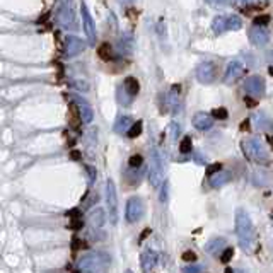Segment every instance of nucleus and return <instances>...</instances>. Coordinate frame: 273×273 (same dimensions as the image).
I'll return each instance as SVG.
<instances>
[{
	"label": "nucleus",
	"instance_id": "nucleus-1",
	"mask_svg": "<svg viewBox=\"0 0 273 273\" xmlns=\"http://www.w3.org/2000/svg\"><path fill=\"white\" fill-rule=\"evenodd\" d=\"M236 234L239 239V246L246 253H253L256 246V231H254L250 213L244 209H237L236 212Z\"/></svg>",
	"mask_w": 273,
	"mask_h": 273
},
{
	"label": "nucleus",
	"instance_id": "nucleus-2",
	"mask_svg": "<svg viewBox=\"0 0 273 273\" xmlns=\"http://www.w3.org/2000/svg\"><path fill=\"white\" fill-rule=\"evenodd\" d=\"M109 258L105 253H87L79 260L82 273H108Z\"/></svg>",
	"mask_w": 273,
	"mask_h": 273
},
{
	"label": "nucleus",
	"instance_id": "nucleus-3",
	"mask_svg": "<svg viewBox=\"0 0 273 273\" xmlns=\"http://www.w3.org/2000/svg\"><path fill=\"white\" fill-rule=\"evenodd\" d=\"M148 181L152 188H159L164 181V161L157 148L150 150V169H148Z\"/></svg>",
	"mask_w": 273,
	"mask_h": 273
},
{
	"label": "nucleus",
	"instance_id": "nucleus-4",
	"mask_svg": "<svg viewBox=\"0 0 273 273\" xmlns=\"http://www.w3.org/2000/svg\"><path fill=\"white\" fill-rule=\"evenodd\" d=\"M243 150L246 154V157L253 159V161L260 162V164H265L268 162L270 155H268V150L265 148L263 142L260 138H250V140L243 142Z\"/></svg>",
	"mask_w": 273,
	"mask_h": 273
},
{
	"label": "nucleus",
	"instance_id": "nucleus-5",
	"mask_svg": "<svg viewBox=\"0 0 273 273\" xmlns=\"http://www.w3.org/2000/svg\"><path fill=\"white\" fill-rule=\"evenodd\" d=\"M106 202H108V212H109V220L113 226L118 224V195H116V185L113 179L106 181Z\"/></svg>",
	"mask_w": 273,
	"mask_h": 273
},
{
	"label": "nucleus",
	"instance_id": "nucleus-6",
	"mask_svg": "<svg viewBox=\"0 0 273 273\" xmlns=\"http://www.w3.org/2000/svg\"><path fill=\"white\" fill-rule=\"evenodd\" d=\"M246 74V63L243 58H236L227 65L226 75H224V82L226 84H234L236 81H239L243 75Z\"/></svg>",
	"mask_w": 273,
	"mask_h": 273
},
{
	"label": "nucleus",
	"instance_id": "nucleus-7",
	"mask_svg": "<svg viewBox=\"0 0 273 273\" xmlns=\"http://www.w3.org/2000/svg\"><path fill=\"white\" fill-rule=\"evenodd\" d=\"M142 215H144V202L138 196H132L126 202V210H125L126 222L135 224L142 219Z\"/></svg>",
	"mask_w": 273,
	"mask_h": 273
},
{
	"label": "nucleus",
	"instance_id": "nucleus-8",
	"mask_svg": "<svg viewBox=\"0 0 273 273\" xmlns=\"http://www.w3.org/2000/svg\"><path fill=\"white\" fill-rule=\"evenodd\" d=\"M196 79L202 84H213L217 79V65L213 62H203L196 68Z\"/></svg>",
	"mask_w": 273,
	"mask_h": 273
},
{
	"label": "nucleus",
	"instance_id": "nucleus-9",
	"mask_svg": "<svg viewBox=\"0 0 273 273\" xmlns=\"http://www.w3.org/2000/svg\"><path fill=\"white\" fill-rule=\"evenodd\" d=\"M248 34H250L251 43L258 48L265 46V44H268V41H270V33H268V29L265 26H256V24H253V26L250 27V33Z\"/></svg>",
	"mask_w": 273,
	"mask_h": 273
},
{
	"label": "nucleus",
	"instance_id": "nucleus-10",
	"mask_svg": "<svg viewBox=\"0 0 273 273\" xmlns=\"http://www.w3.org/2000/svg\"><path fill=\"white\" fill-rule=\"evenodd\" d=\"M244 89L250 96L253 98H261L265 94V81L260 77V75H251V77L246 79L244 82Z\"/></svg>",
	"mask_w": 273,
	"mask_h": 273
},
{
	"label": "nucleus",
	"instance_id": "nucleus-11",
	"mask_svg": "<svg viewBox=\"0 0 273 273\" xmlns=\"http://www.w3.org/2000/svg\"><path fill=\"white\" fill-rule=\"evenodd\" d=\"M81 14H82V24H84V33L87 34L89 41L91 43H96V26H94V21H92L91 14H89V9L84 2L81 5Z\"/></svg>",
	"mask_w": 273,
	"mask_h": 273
},
{
	"label": "nucleus",
	"instance_id": "nucleus-12",
	"mask_svg": "<svg viewBox=\"0 0 273 273\" xmlns=\"http://www.w3.org/2000/svg\"><path fill=\"white\" fill-rule=\"evenodd\" d=\"M84 50H85V43L81 38L68 36L67 40H65V55H67L68 58L77 57V55H81Z\"/></svg>",
	"mask_w": 273,
	"mask_h": 273
},
{
	"label": "nucleus",
	"instance_id": "nucleus-13",
	"mask_svg": "<svg viewBox=\"0 0 273 273\" xmlns=\"http://www.w3.org/2000/svg\"><path fill=\"white\" fill-rule=\"evenodd\" d=\"M193 126L200 132H207L213 126V118L209 115V113H196L193 116Z\"/></svg>",
	"mask_w": 273,
	"mask_h": 273
},
{
	"label": "nucleus",
	"instance_id": "nucleus-14",
	"mask_svg": "<svg viewBox=\"0 0 273 273\" xmlns=\"http://www.w3.org/2000/svg\"><path fill=\"white\" fill-rule=\"evenodd\" d=\"M75 103H77V111H79V118H81V122L91 123L92 118H94V111H92L91 106H89L85 101H82L81 98H75Z\"/></svg>",
	"mask_w": 273,
	"mask_h": 273
},
{
	"label": "nucleus",
	"instance_id": "nucleus-15",
	"mask_svg": "<svg viewBox=\"0 0 273 273\" xmlns=\"http://www.w3.org/2000/svg\"><path fill=\"white\" fill-rule=\"evenodd\" d=\"M140 261H142V270L145 273L152 272V268L157 265V253L154 250H145L140 256Z\"/></svg>",
	"mask_w": 273,
	"mask_h": 273
},
{
	"label": "nucleus",
	"instance_id": "nucleus-16",
	"mask_svg": "<svg viewBox=\"0 0 273 273\" xmlns=\"http://www.w3.org/2000/svg\"><path fill=\"white\" fill-rule=\"evenodd\" d=\"M60 22L63 27L67 29H75L77 27V22H75V16H74V10L68 9V7H63L60 10Z\"/></svg>",
	"mask_w": 273,
	"mask_h": 273
},
{
	"label": "nucleus",
	"instance_id": "nucleus-17",
	"mask_svg": "<svg viewBox=\"0 0 273 273\" xmlns=\"http://www.w3.org/2000/svg\"><path fill=\"white\" fill-rule=\"evenodd\" d=\"M89 222L92 224V227L94 229H103L105 227V222H106V213L103 209H94L91 213H89Z\"/></svg>",
	"mask_w": 273,
	"mask_h": 273
},
{
	"label": "nucleus",
	"instance_id": "nucleus-18",
	"mask_svg": "<svg viewBox=\"0 0 273 273\" xmlns=\"http://www.w3.org/2000/svg\"><path fill=\"white\" fill-rule=\"evenodd\" d=\"M123 89H125L132 98H135V96L138 94V91H140V84H138V81L135 77H128V79H125V82H123Z\"/></svg>",
	"mask_w": 273,
	"mask_h": 273
},
{
	"label": "nucleus",
	"instance_id": "nucleus-19",
	"mask_svg": "<svg viewBox=\"0 0 273 273\" xmlns=\"http://www.w3.org/2000/svg\"><path fill=\"white\" fill-rule=\"evenodd\" d=\"M132 118L130 116H120L118 120H116V123H115V130L118 133H125V132H128V128L132 126Z\"/></svg>",
	"mask_w": 273,
	"mask_h": 273
},
{
	"label": "nucleus",
	"instance_id": "nucleus-20",
	"mask_svg": "<svg viewBox=\"0 0 273 273\" xmlns=\"http://www.w3.org/2000/svg\"><path fill=\"white\" fill-rule=\"evenodd\" d=\"M226 21H227V16H217L215 19H213V22H212L213 33H215V34H222L224 31H227Z\"/></svg>",
	"mask_w": 273,
	"mask_h": 273
},
{
	"label": "nucleus",
	"instance_id": "nucleus-21",
	"mask_svg": "<svg viewBox=\"0 0 273 273\" xmlns=\"http://www.w3.org/2000/svg\"><path fill=\"white\" fill-rule=\"evenodd\" d=\"M226 26H227V31H237L243 27V21H241L239 16H227V21H226Z\"/></svg>",
	"mask_w": 273,
	"mask_h": 273
},
{
	"label": "nucleus",
	"instance_id": "nucleus-22",
	"mask_svg": "<svg viewBox=\"0 0 273 273\" xmlns=\"http://www.w3.org/2000/svg\"><path fill=\"white\" fill-rule=\"evenodd\" d=\"M111 53H113V50H111V44L109 43H103V44H99V48H98V55H99V58L101 60H111Z\"/></svg>",
	"mask_w": 273,
	"mask_h": 273
},
{
	"label": "nucleus",
	"instance_id": "nucleus-23",
	"mask_svg": "<svg viewBox=\"0 0 273 273\" xmlns=\"http://www.w3.org/2000/svg\"><path fill=\"white\" fill-rule=\"evenodd\" d=\"M116 94H118V103L122 106H130L132 105V96L128 94V92L125 91V89H123V85H120L118 87V92H116Z\"/></svg>",
	"mask_w": 273,
	"mask_h": 273
},
{
	"label": "nucleus",
	"instance_id": "nucleus-24",
	"mask_svg": "<svg viewBox=\"0 0 273 273\" xmlns=\"http://www.w3.org/2000/svg\"><path fill=\"white\" fill-rule=\"evenodd\" d=\"M142 130H144V123H142V122H135V123H132V126L128 128L126 135H128L130 138H137L142 133Z\"/></svg>",
	"mask_w": 273,
	"mask_h": 273
},
{
	"label": "nucleus",
	"instance_id": "nucleus-25",
	"mask_svg": "<svg viewBox=\"0 0 273 273\" xmlns=\"http://www.w3.org/2000/svg\"><path fill=\"white\" fill-rule=\"evenodd\" d=\"M224 244H226V241L220 239V237H215V239H212L209 244H207V246H205V251H209L210 254H213V253L217 251V248L224 246Z\"/></svg>",
	"mask_w": 273,
	"mask_h": 273
},
{
	"label": "nucleus",
	"instance_id": "nucleus-26",
	"mask_svg": "<svg viewBox=\"0 0 273 273\" xmlns=\"http://www.w3.org/2000/svg\"><path fill=\"white\" fill-rule=\"evenodd\" d=\"M227 181H229V174H227V172H224V171H220L219 176H213V178H212V186H213V188H217V186L226 185Z\"/></svg>",
	"mask_w": 273,
	"mask_h": 273
},
{
	"label": "nucleus",
	"instance_id": "nucleus-27",
	"mask_svg": "<svg viewBox=\"0 0 273 273\" xmlns=\"http://www.w3.org/2000/svg\"><path fill=\"white\" fill-rule=\"evenodd\" d=\"M254 120H256L258 128H268V126H270V120H268V116L265 115V113H258V115L254 116Z\"/></svg>",
	"mask_w": 273,
	"mask_h": 273
},
{
	"label": "nucleus",
	"instance_id": "nucleus-28",
	"mask_svg": "<svg viewBox=\"0 0 273 273\" xmlns=\"http://www.w3.org/2000/svg\"><path fill=\"white\" fill-rule=\"evenodd\" d=\"M191 150H193L191 138H189V137H185V138L181 140V144H179V152H181V154H189Z\"/></svg>",
	"mask_w": 273,
	"mask_h": 273
},
{
	"label": "nucleus",
	"instance_id": "nucleus-29",
	"mask_svg": "<svg viewBox=\"0 0 273 273\" xmlns=\"http://www.w3.org/2000/svg\"><path fill=\"white\" fill-rule=\"evenodd\" d=\"M210 116H212V118H217V120H226L227 116H229V113H227L226 108H215Z\"/></svg>",
	"mask_w": 273,
	"mask_h": 273
},
{
	"label": "nucleus",
	"instance_id": "nucleus-30",
	"mask_svg": "<svg viewBox=\"0 0 273 273\" xmlns=\"http://www.w3.org/2000/svg\"><path fill=\"white\" fill-rule=\"evenodd\" d=\"M232 258H234V250H232V248H226V250H224V253L220 254V261H222V263H229Z\"/></svg>",
	"mask_w": 273,
	"mask_h": 273
},
{
	"label": "nucleus",
	"instance_id": "nucleus-31",
	"mask_svg": "<svg viewBox=\"0 0 273 273\" xmlns=\"http://www.w3.org/2000/svg\"><path fill=\"white\" fill-rule=\"evenodd\" d=\"M142 162H144V157L135 154V155H132V157H130L128 164H130V168H132V169H137V168H140V166H142Z\"/></svg>",
	"mask_w": 273,
	"mask_h": 273
},
{
	"label": "nucleus",
	"instance_id": "nucleus-32",
	"mask_svg": "<svg viewBox=\"0 0 273 273\" xmlns=\"http://www.w3.org/2000/svg\"><path fill=\"white\" fill-rule=\"evenodd\" d=\"M220 171H222V164L215 162V164H212L210 168H207V176H210V178H212L215 172H220Z\"/></svg>",
	"mask_w": 273,
	"mask_h": 273
},
{
	"label": "nucleus",
	"instance_id": "nucleus-33",
	"mask_svg": "<svg viewBox=\"0 0 273 273\" xmlns=\"http://www.w3.org/2000/svg\"><path fill=\"white\" fill-rule=\"evenodd\" d=\"M195 260H196V254L193 251H185L183 253V261H186V263H193Z\"/></svg>",
	"mask_w": 273,
	"mask_h": 273
},
{
	"label": "nucleus",
	"instance_id": "nucleus-34",
	"mask_svg": "<svg viewBox=\"0 0 273 273\" xmlns=\"http://www.w3.org/2000/svg\"><path fill=\"white\" fill-rule=\"evenodd\" d=\"M268 22H270V17H268V16H260V17H256V19H254V24H256V26H265V27H267Z\"/></svg>",
	"mask_w": 273,
	"mask_h": 273
},
{
	"label": "nucleus",
	"instance_id": "nucleus-35",
	"mask_svg": "<svg viewBox=\"0 0 273 273\" xmlns=\"http://www.w3.org/2000/svg\"><path fill=\"white\" fill-rule=\"evenodd\" d=\"M84 227V222H82L81 219H74L70 222V229H74V231H79V229H82Z\"/></svg>",
	"mask_w": 273,
	"mask_h": 273
},
{
	"label": "nucleus",
	"instance_id": "nucleus-36",
	"mask_svg": "<svg viewBox=\"0 0 273 273\" xmlns=\"http://www.w3.org/2000/svg\"><path fill=\"white\" fill-rule=\"evenodd\" d=\"M87 248V244L84 243V241H79L77 237L74 239V250H85Z\"/></svg>",
	"mask_w": 273,
	"mask_h": 273
},
{
	"label": "nucleus",
	"instance_id": "nucleus-37",
	"mask_svg": "<svg viewBox=\"0 0 273 273\" xmlns=\"http://www.w3.org/2000/svg\"><path fill=\"white\" fill-rule=\"evenodd\" d=\"M244 103H246V106H250V108H254V106L258 105L256 99H253V98H246L244 99Z\"/></svg>",
	"mask_w": 273,
	"mask_h": 273
},
{
	"label": "nucleus",
	"instance_id": "nucleus-38",
	"mask_svg": "<svg viewBox=\"0 0 273 273\" xmlns=\"http://www.w3.org/2000/svg\"><path fill=\"white\" fill-rule=\"evenodd\" d=\"M200 270H202V268L200 267H188V268H185V273H200Z\"/></svg>",
	"mask_w": 273,
	"mask_h": 273
},
{
	"label": "nucleus",
	"instance_id": "nucleus-39",
	"mask_svg": "<svg viewBox=\"0 0 273 273\" xmlns=\"http://www.w3.org/2000/svg\"><path fill=\"white\" fill-rule=\"evenodd\" d=\"M166 200H168V183L162 188V195H161V202H166Z\"/></svg>",
	"mask_w": 273,
	"mask_h": 273
},
{
	"label": "nucleus",
	"instance_id": "nucleus-40",
	"mask_svg": "<svg viewBox=\"0 0 273 273\" xmlns=\"http://www.w3.org/2000/svg\"><path fill=\"white\" fill-rule=\"evenodd\" d=\"M87 172H89V176H91V181H96V171L92 166H87Z\"/></svg>",
	"mask_w": 273,
	"mask_h": 273
},
{
	"label": "nucleus",
	"instance_id": "nucleus-41",
	"mask_svg": "<svg viewBox=\"0 0 273 273\" xmlns=\"http://www.w3.org/2000/svg\"><path fill=\"white\" fill-rule=\"evenodd\" d=\"M70 159H74V161H79V159H81V152H79V150H72L70 152Z\"/></svg>",
	"mask_w": 273,
	"mask_h": 273
},
{
	"label": "nucleus",
	"instance_id": "nucleus-42",
	"mask_svg": "<svg viewBox=\"0 0 273 273\" xmlns=\"http://www.w3.org/2000/svg\"><path fill=\"white\" fill-rule=\"evenodd\" d=\"M241 130H243V132H246V130H250V122H243V126H241Z\"/></svg>",
	"mask_w": 273,
	"mask_h": 273
},
{
	"label": "nucleus",
	"instance_id": "nucleus-43",
	"mask_svg": "<svg viewBox=\"0 0 273 273\" xmlns=\"http://www.w3.org/2000/svg\"><path fill=\"white\" fill-rule=\"evenodd\" d=\"M148 234H150V231H148V229H145V231H144V232H142V236H140V241H144V239H145V237H147V236H148Z\"/></svg>",
	"mask_w": 273,
	"mask_h": 273
},
{
	"label": "nucleus",
	"instance_id": "nucleus-44",
	"mask_svg": "<svg viewBox=\"0 0 273 273\" xmlns=\"http://www.w3.org/2000/svg\"><path fill=\"white\" fill-rule=\"evenodd\" d=\"M68 215H70V217H75V219H77V217H79V210H72V212L68 213Z\"/></svg>",
	"mask_w": 273,
	"mask_h": 273
},
{
	"label": "nucleus",
	"instance_id": "nucleus-45",
	"mask_svg": "<svg viewBox=\"0 0 273 273\" xmlns=\"http://www.w3.org/2000/svg\"><path fill=\"white\" fill-rule=\"evenodd\" d=\"M224 273H234V270H232V268H226V272H224Z\"/></svg>",
	"mask_w": 273,
	"mask_h": 273
},
{
	"label": "nucleus",
	"instance_id": "nucleus-46",
	"mask_svg": "<svg viewBox=\"0 0 273 273\" xmlns=\"http://www.w3.org/2000/svg\"><path fill=\"white\" fill-rule=\"evenodd\" d=\"M125 273H133V272H130V270H126V272H125Z\"/></svg>",
	"mask_w": 273,
	"mask_h": 273
}]
</instances>
